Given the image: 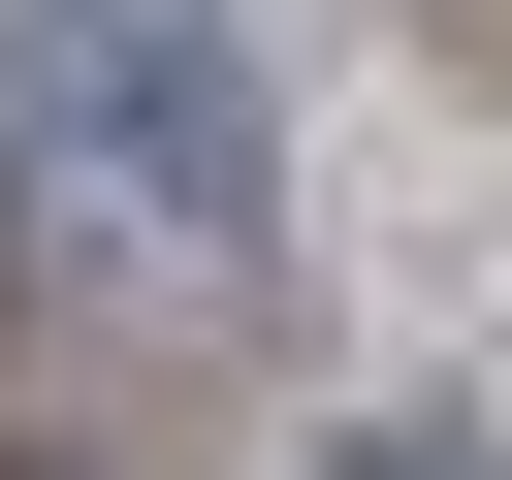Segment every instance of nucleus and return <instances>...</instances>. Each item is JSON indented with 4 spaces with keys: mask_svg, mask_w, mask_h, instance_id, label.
I'll use <instances>...</instances> for the list:
<instances>
[{
    "mask_svg": "<svg viewBox=\"0 0 512 480\" xmlns=\"http://www.w3.org/2000/svg\"><path fill=\"white\" fill-rule=\"evenodd\" d=\"M96 192H160V256H256V224H288V96H256L224 0H128V64H96Z\"/></svg>",
    "mask_w": 512,
    "mask_h": 480,
    "instance_id": "1",
    "label": "nucleus"
},
{
    "mask_svg": "<svg viewBox=\"0 0 512 480\" xmlns=\"http://www.w3.org/2000/svg\"><path fill=\"white\" fill-rule=\"evenodd\" d=\"M96 64H128V0H0V160H96Z\"/></svg>",
    "mask_w": 512,
    "mask_h": 480,
    "instance_id": "2",
    "label": "nucleus"
},
{
    "mask_svg": "<svg viewBox=\"0 0 512 480\" xmlns=\"http://www.w3.org/2000/svg\"><path fill=\"white\" fill-rule=\"evenodd\" d=\"M320 480H480V448H448V416H352V448H320Z\"/></svg>",
    "mask_w": 512,
    "mask_h": 480,
    "instance_id": "3",
    "label": "nucleus"
},
{
    "mask_svg": "<svg viewBox=\"0 0 512 480\" xmlns=\"http://www.w3.org/2000/svg\"><path fill=\"white\" fill-rule=\"evenodd\" d=\"M0 480H32V448H0Z\"/></svg>",
    "mask_w": 512,
    "mask_h": 480,
    "instance_id": "4",
    "label": "nucleus"
}]
</instances>
